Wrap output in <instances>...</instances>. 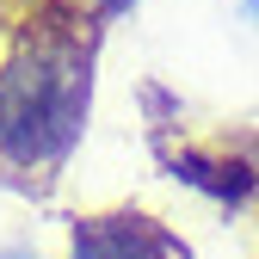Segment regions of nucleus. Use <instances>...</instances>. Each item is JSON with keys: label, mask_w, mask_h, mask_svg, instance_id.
Returning a JSON list of instances; mask_svg holds the SVG:
<instances>
[{"label": "nucleus", "mask_w": 259, "mask_h": 259, "mask_svg": "<svg viewBox=\"0 0 259 259\" xmlns=\"http://www.w3.org/2000/svg\"><path fill=\"white\" fill-rule=\"evenodd\" d=\"M44 7H68V13H87V19H105V13L130 7V0H44Z\"/></svg>", "instance_id": "7ed1b4c3"}, {"label": "nucleus", "mask_w": 259, "mask_h": 259, "mask_svg": "<svg viewBox=\"0 0 259 259\" xmlns=\"http://www.w3.org/2000/svg\"><path fill=\"white\" fill-rule=\"evenodd\" d=\"M241 13H247V19H253V25H259V0H241Z\"/></svg>", "instance_id": "39448f33"}, {"label": "nucleus", "mask_w": 259, "mask_h": 259, "mask_svg": "<svg viewBox=\"0 0 259 259\" xmlns=\"http://www.w3.org/2000/svg\"><path fill=\"white\" fill-rule=\"evenodd\" d=\"M0 259H37L31 247H0Z\"/></svg>", "instance_id": "20e7f679"}, {"label": "nucleus", "mask_w": 259, "mask_h": 259, "mask_svg": "<svg viewBox=\"0 0 259 259\" xmlns=\"http://www.w3.org/2000/svg\"><path fill=\"white\" fill-rule=\"evenodd\" d=\"M99 19L31 0V19L0 62V179L44 191L62 179L93 105Z\"/></svg>", "instance_id": "f257e3e1"}, {"label": "nucleus", "mask_w": 259, "mask_h": 259, "mask_svg": "<svg viewBox=\"0 0 259 259\" xmlns=\"http://www.w3.org/2000/svg\"><path fill=\"white\" fill-rule=\"evenodd\" d=\"M68 259H191V247L142 210H105L74 222Z\"/></svg>", "instance_id": "f03ea898"}]
</instances>
